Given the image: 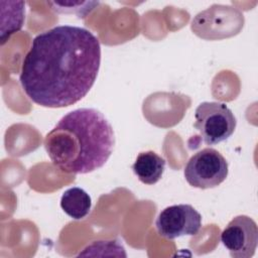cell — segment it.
Segmentation results:
<instances>
[{
  "label": "cell",
  "mask_w": 258,
  "mask_h": 258,
  "mask_svg": "<svg viewBox=\"0 0 258 258\" xmlns=\"http://www.w3.org/2000/svg\"><path fill=\"white\" fill-rule=\"evenodd\" d=\"M221 242L233 258H250L258 243V227L245 215L233 218L221 233Z\"/></svg>",
  "instance_id": "obj_6"
},
{
  "label": "cell",
  "mask_w": 258,
  "mask_h": 258,
  "mask_svg": "<svg viewBox=\"0 0 258 258\" xmlns=\"http://www.w3.org/2000/svg\"><path fill=\"white\" fill-rule=\"evenodd\" d=\"M2 5V4H1ZM8 9L2 5V9L8 12L7 18H2L1 27V44L3 45L7 39L15 32L22 28L25 14V3L22 1H8Z\"/></svg>",
  "instance_id": "obj_9"
},
{
  "label": "cell",
  "mask_w": 258,
  "mask_h": 258,
  "mask_svg": "<svg viewBox=\"0 0 258 258\" xmlns=\"http://www.w3.org/2000/svg\"><path fill=\"white\" fill-rule=\"evenodd\" d=\"M165 159L152 150L140 152L132 170L138 179L145 184H154L162 176L165 169Z\"/></svg>",
  "instance_id": "obj_7"
},
{
  "label": "cell",
  "mask_w": 258,
  "mask_h": 258,
  "mask_svg": "<svg viewBox=\"0 0 258 258\" xmlns=\"http://www.w3.org/2000/svg\"><path fill=\"white\" fill-rule=\"evenodd\" d=\"M236 125L234 113L224 103L203 102L195 111L194 127L207 145L227 140L234 133Z\"/></svg>",
  "instance_id": "obj_3"
},
{
  "label": "cell",
  "mask_w": 258,
  "mask_h": 258,
  "mask_svg": "<svg viewBox=\"0 0 258 258\" xmlns=\"http://www.w3.org/2000/svg\"><path fill=\"white\" fill-rule=\"evenodd\" d=\"M114 145L112 125L93 108H79L64 115L43 141L52 164L75 174L89 173L104 166Z\"/></svg>",
  "instance_id": "obj_2"
},
{
  "label": "cell",
  "mask_w": 258,
  "mask_h": 258,
  "mask_svg": "<svg viewBox=\"0 0 258 258\" xmlns=\"http://www.w3.org/2000/svg\"><path fill=\"white\" fill-rule=\"evenodd\" d=\"M228 162L216 149L206 147L196 152L186 162L183 175L194 187L206 189L220 185L228 176Z\"/></svg>",
  "instance_id": "obj_4"
},
{
  "label": "cell",
  "mask_w": 258,
  "mask_h": 258,
  "mask_svg": "<svg viewBox=\"0 0 258 258\" xmlns=\"http://www.w3.org/2000/svg\"><path fill=\"white\" fill-rule=\"evenodd\" d=\"M91 207V197L85 189L79 186L70 187L61 195L60 208L74 220H81L88 216Z\"/></svg>",
  "instance_id": "obj_8"
},
{
  "label": "cell",
  "mask_w": 258,
  "mask_h": 258,
  "mask_svg": "<svg viewBox=\"0 0 258 258\" xmlns=\"http://www.w3.org/2000/svg\"><path fill=\"white\" fill-rule=\"evenodd\" d=\"M157 233L165 239L194 236L202 227L201 214L188 204L172 205L163 209L156 218Z\"/></svg>",
  "instance_id": "obj_5"
},
{
  "label": "cell",
  "mask_w": 258,
  "mask_h": 258,
  "mask_svg": "<svg viewBox=\"0 0 258 258\" xmlns=\"http://www.w3.org/2000/svg\"><path fill=\"white\" fill-rule=\"evenodd\" d=\"M100 64V41L90 30L57 25L32 39L19 82L33 103L46 108L69 107L92 89Z\"/></svg>",
  "instance_id": "obj_1"
}]
</instances>
